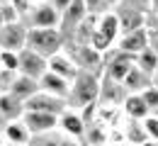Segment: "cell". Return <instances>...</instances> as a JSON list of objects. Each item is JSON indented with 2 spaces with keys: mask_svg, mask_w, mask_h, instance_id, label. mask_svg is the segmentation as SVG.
Masks as SVG:
<instances>
[{
  "mask_svg": "<svg viewBox=\"0 0 158 146\" xmlns=\"http://www.w3.org/2000/svg\"><path fill=\"white\" fill-rule=\"evenodd\" d=\"M100 85L102 78L93 71H78V76L71 81V93H68V105L76 110H85L100 100Z\"/></svg>",
  "mask_w": 158,
  "mask_h": 146,
  "instance_id": "obj_1",
  "label": "cell"
},
{
  "mask_svg": "<svg viewBox=\"0 0 158 146\" xmlns=\"http://www.w3.org/2000/svg\"><path fill=\"white\" fill-rule=\"evenodd\" d=\"M119 37H122V27H119V17L114 10H107L98 17V24H95V32L90 37V46L100 51L102 56L107 51H112L117 46Z\"/></svg>",
  "mask_w": 158,
  "mask_h": 146,
  "instance_id": "obj_2",
  "label": "cell"
},
{
  "mask_svg": "<svg viewBox=\"0 0 158 146\" xmlns=\"http://www.w3.org/2000/svg\"><path fill=\"white\" fill-rule=\"evenodd\" d=\"M63 34L61 29H41V27H27V49L39 54L44 59H51L54 54L63 51Z\"/></svg>",
  "mask_w": 158,
  "mask_h": 146,
  "instance_id": "obj_3",
  "label": "cell"
},
{
  "mask_svg": "<svg viewBox=\"0 0 158 146\" xmlns=\"http://www.w3.org/2000/svg\"><path fill=\"white\" fill-rule=\"evenodd\" d=\"M66 110H68V100L49 95V93H41V90H37L32 98L24 100V112H49V115L61 117Z\"/></svg>",
  "mask_w": 158,
  "mask_h": 146,
  "instance_id": "obj_4",
  "label": "cell"
},
{
  "mask_svg": "<svg viewBox=\"0 0 158 146\" xmlns=\"http://www.w3.org/2000/svg\"><path fill=\"white\" fill-rule=\"evenodd\" d=\"M29 27H41V29H59L61 24V12L51 5V0L32 5V10L27 12Z\"/></svg>",
  "mask_w": 158,
  "mask_h": 146,
  "instance_id": "obj_5",
  "label": "cell"
},
{
  "mask_svg": "<svg viewBox=\"0 0 158 146\" xmlns=\"http://www.w3.org/2000/svg\"><path fill=\"white\" fill-rule=\"evenodd\" d=\"M27 46V27L24 22H12L0 27V51H17Z\"/></svg>",
  "mask_w": 158,
  "mask_h": 146,
  "instance_id": "obj_6",
  "label": "cell"
},
{
  "mask_svg": "<svg viewBox=\"0 0 158 146\" xmlns=\"http://www.w3.org/2000/svg\"><path fill=\"white\" fill-rule=\"evenodd\" d=\"M90 12H88V7H85V2L83 0H73L63 12H61V34H63V39H68V37H73V32H76V27H78L80 22L85 20Z\"/></svg>",
  "mask_w": 158,
  "mask_h": 146,
  "instance_id": "obj_7",
  "label": "cell"
},
{
  "mask_svg": "<svg viewBox=\"0 0 158 146\" xmlns=\"http://www.w3.org/2000/svg\"><path fill=\"white\" fill-rule=\"evenodd\" d=\"M46 71H49V66H46V59H44V56L34 54V51L27 49V46L20 51V76H27V78L39 81Z\"/></svg>",
  "mask_w": 158,
  "mask_h": 146,
  "instance_id": "obj_8",
  "label": "cell"
},
{
  "mask_svg": "<svg viewBox=\"0 0 158 146\" xmlns=\"http://www.w3.org/2000/svg\"><path fill=\"white\" fill-rule=\"evenodd\" d=\"M22 122H24V127L29 129V134L41 136V134L56 129L59 117H56V115H49V112H24V115H22Z\"/></svg>",
  "mask_w": 158,
  "mask_h": 146,
  "instance_id": "obj_9",
  "label": "cell"
},
{
  "mask_svg": "<svg viewBox=\"0 0 158 146\" xmlns=\"http://www.w3.org/2000/svg\"><path fill=\"white\" fill-rule=\"evenodd\" d=\"M102 54L95 51L90 44H76V51H73V61L78 63L80 71H93V73H98L100 68L105 66L102 63Z\"/></svg>",
  "mask_w": 158,
  "mask_h": 146,
  "instance_id": "obj_10",
  "label": "cell"
},
{
  "mask_svg": "<svg viewBox=\"0 0 158 146\" xmlns=\"http://www.w3.org/2000/svg\"><path fill=\"white\" fill-rule=\"evenodd\" d=\"M46 66H49V71L51 73H56L61 78H66V81H73L76 76H78V63L73 61V56L71 54H66V51H59V54H54L51 59H46Z\"/></svg>",
  "mask_w": 158,
  "mask_h": 146,
  "instance_id": "obj_11",
  "label": "cell"
},
{
  "mask_svg": "<svg viewBox=\"0 0 158 146\" xmlns=\"http://www.w3.org/2000/svg\"><path fill=\"white\" fill-rule=\"evenodd\" d=\"M37 83H39V90H41V93H49V95H56V98L68 100V93H71V81H66V78H61V76H56V73L46 71V73L41 76Z\"/></svg>",
  "mask_w": 158,
  "mask_h": 146,
  "instance_id": "obj_12",
  "label": "cell"
},
{
  "mask_svg": "<svg viewBox=\"0 0 158 146\" xmlns=\"http://www.w3.org/2000/svg\"><path fill=\"white\" fill-rule=\"evenodd\" d=\"M148 46V29H134V32H124L117 42V49L127 51V54H134L136 56L139 51H143Z\"/></svg>",
  "mask_w": 158,
  "mask_h": 146,
  "instance_id": "obj_13",
  "label": "cell"
},
{
  "mask_svg": "<svg viewBox=\"0 0 158 146\" xmlns=\"http://www.w3.org/2000/svg\"><path fill=\"white\" fill-rule=\"evenodd\" d=\"M122 110H124V115H127L129 119H139V122L146 119L148 112H151V107L141 98V93H129V95L122 100Z\"/></svg>",
  "mask_w": 158,
  "mask_h": 146,
  "instance_id": "obj_14",
  "label": "cell"
},
{
  "mask_svg": "<svg viewBox=\"0 0 158 146\" xmlns=\"http://www.w3.org/2000/svg\"><path fill=\"white\" fill-rule=\"evenodd\" d=\"M117 17H119L122 34H124V32H134V29H143V27H146V12H141V10H131V7H122V5H119Z\"/></svg>",
  "mask_w": 158,
  "mask_h": 146,
  "instance_id": "obj_15",
  "label": "cell"
},
{
  "mask_svg": "<svg viewBox=\"0 0 158 146\" xmlns=\"http://www.w3.org/2000/svg\"><path fill=\"white\" fill-rule=\"evenodd\" d=\"M59 127L68 134V136H85V119L76 110H66L59 117Z\"/></svg>",
  "mask_w": 158,
  "mask_h": 146,
  "instance_id": "obj_16",
  "label": "cell"
},
{
  "mask_svg": "<svg viewBox=\"0 0 158 146\" xmlns=\"http://www.w3.org/2000/svg\"><path fill=\"white\" fill-rule=\"evenodd\" d=\"M0 115H2L7 122L22 119V115H24V102L17 100L15 95H10V93H0Z\"/></svg>",
  "mask_w": 158,
  "mask_h": 146,
  "instance_id": "obj_17",
  "label": "cell"
},
{
  "mask_svg": "<svg viewBox=\"0 0 158 146\" xmlns=\"http://www.w3.org/2000/svg\"><path fill=\"white\" fill-rule=\"evenodd\" d=\"M122 85H124L127 93H143L146 88H151L153 83H151V76H146L143 71H139L136 66H131V71L124 76Z\"/></svg>",
  "mask_w": 158,
  "mask_h": 146,
  "instance_id": "obj_18",
  "label": "cell"
},
{
  "mask_svg": "<svg viewBox=\"0 0 158 146\" xmlns=\"http://www.w3.org/2000/svg\"><path fill=\"white\" fill-rule=\"evenodd\" d=\"M5 139L10 141L12 146H22V144H29V129L24 127V122L22 119H15V122H7L5 124Z\"/></svg>",
  "mask_w": 158,
  "mask_h": 146,
  "instance_id": "obj_19",
  "label": "cell"
},
{
  "mask_svg": "<svg viewBox=\"0 0 158 146\" xmlns=\"http://www.w3.org/2000/svg\"><path fill=\"white\" fill-rule=\"evenodd\" d=\"M134 66H136L139 71H143L146 76H156V71H158V54L151 49V46H146L143 51H139L136 54V61H134Z\"/></svg>",
  "mask_w": 158,
  "mask_h": 146,
  "instance_id": "obj_20",
  "label": "cell"
},
{
  "mask_svg": "<svg viewBox=\"0 0 158 146\" xmlns=\"http://www.w3.org/2000/svg\"><path fill=\"white\" fill-rule=\"evenodd\" d=\"M39 90V83L34 81V78H27V76H17V81H15V85L10 88V95H15L17 100H27V98H32L34 93Z\"/></svg>",
  "mask_w": 158,
  "mask_h": 146,
  "instance_id": "obj_21",
  "label": "cell"
},
{
  "mask_svg": "<svg viewBox=\"0 0 158 146\" xmlns=\"http://www.w3.org/2000/svg\"><path fill=\"white\" fill-rule=\"evenodd\" d=\"M127 141L134 144V146H141L143 141H148V134L143 129V122H139V119L129 122V127H127Z\"/></svg>",
  "mask_w": 158,
  "mask_h": 146,
  "instance_id": "obj_22",
  "label": "cell"
},
{
  "mask_svg": "<svg viewBox=\"0 0 158 146\" xmlns=\"http://www.w3.org/2000/svg\"><path fill=\"white\" fill-rule=\"evenodd\" d=\"M0 63L5 71H17L20 73V54L17 51H0Z\"/></svg>",
  "mask_w": 158,
  "mask_h": 146,
  "instance_id": "obj_23",
  "label": "cell"
},
{
  "mask_svg": "<svg viewBox=\"0 0 158 146\" xmlns=\"http://www.w3.org/2000/svg\"><path fill=\"white\" fill-rule=\"evenodd\" d=\"M17 71H0V93H10V88L15 85V81H17Z\"/></svg>",
  "mask_w": 158,
  "mask_h": 146,
  "instance_id": "obj_24",
  "label": "cell"
},
{
  "mask_svg": "<svg viewBox=\"0 0 158 146\" xmlns=\"http://www.w3.org/2000/svg\"><path fill=\"white\" fill-rule=\"evenodd\" d=\"M0 10H2V22L5 24H12V22H20V12H17V7L12 5V2H2L0 5Z\"/></svg>",
  "mask_w": 158,
  "mask_h": 146,
  "instance_id": "obj_25",
  "label": "cell"
},
{
  "mask_svg": "<svg viewBox=\"0 0 158 146\" xmlns=\"http://www.w3.org/2000/svg\"><path fill=\"white\" fill-rule=\"evenodd\" d=\"M143 122V129H146V134H148V139L151 141H156L158 144V117H153V115H148L146 119H141Z\"/></svg>",
  "mask_w": 158,
  "mask_h": 146,
  "instance_id": "obj_26",
  "label": "cell"
},
{
  "mask_svg": "<svg viewBox=\"0 0 158 146\" xmlns=\"http://www.w3.org/2000/svg\"><path fill=\"white\" fill-rule=\"evenodd\" d=\"M119 5H122V7H131V10H141V12H146V15H148V10H151V0H122Z\"/></svg>",
  "mask_w": 158,
  "mask_h": 146,
  "instance_id": "obj_27",
  "label": "cell"
},
{
  "mask_svg": "<svg viewBox=\"0 0 158 146\" xmlns=\"http://www.w3.org/2000/svg\"><path fill=\"white\" fill-rule=\"evenodd\" d=\"M83 2H85V7H88L90 15H102V12H107L105 0H83Z\"/></svg>",
  "mask_w": 158,
  "mask_h": 146,
  "instance_id": "obj_28",
  "label": "cell"
},
{
  "mask_svg": "<svg viewBox=\"0 0 158 146\" xmlns=\"http://www.w3.org/2000/svg\"><path fill=\"white\" fill-rule=\"evenodd\" d=\"M141 98L146 100V105H148L151 110L158 107V88H153V85H151V88H146V90L141 93Z\"/></svg>",
  "mask_w": 158,
  "mask_h": 146,
  "instance_id": "obj_29",
  "label": "cell"
},
{
  "mask_svg": "<svg viewBox=\"0 0 158 146\" xmlns=\"http://www.w3.org/2000/svg\"><path fill=\"white\" fill-rule=\"evenodd\" d=\"M88 139H90V144H95V146H100L102 141H105V131H102V127L100 124H95L90 131H88Z\"/></svg>",
  "mask_w": 158,
  "mask_h": 146,
  "instance_id": "obj_30",
  "label": "cell"
},
{
  "mask_svg": "<svg viewBox=\"0 0 158 146\" xmlns=\"http://www.w3.org/2000/svg\"><path fill=\"white\" fill-rule=\"evenodd\" d=\"M10 2L17 7V12H20L22 17H24V15L32 10V5H34V0H10Z\"/></svg>",
  "mask_w": 158,
  "mask_h": 146,
  "instance_id": "obj_31",
  "label": "cell"
},
{
  "mask_svg": "<svg viewBox=\"0 0 158 146\" xmlns=\"http://www.w3.org/2000/svg\"><path fill=\"white\" fill-rule=\"evenodd\" d=\"M148 46L158 54V29H148Z\"/></svg>",
  "mask_w": 158,
  "mask_h": 146,
  "instance_id": "obj_32",
  "label": "cell"
},
{
  "mask_svg": "<svg viewBox=\"0 0 158 146\" xmlns=\"http://www.w3.org/2000/svg\"><path fill=\"white\" fill-rule=\"evenodd\" d=\"M71 2H73V0H51V5H54V7L59 10V12H63V10H66V7L71 5Z\"/></svg>",
  "mask_w": 158,
  "mask_h": 146,
  "instance_id": "obj_33",
  "label": "cell"
},
{
  "mask_svg": "<svg viewBox=\"0 0 158 146\" xmlns=\"http://www.w3.org/2000/svg\"><path fill=\"white\" fill-rule=\"evenodd\" d=\"M119 2H122V0H105V5H107V10H110L112 5H119Z\"/></svg>",
  "mask_w": 158,
  "mask_h": 146,
  "instance_id": "obj_34",
  "label": "cell"
},
{
  "mask_svg": "<svg viewBox=\"0 0 158 146\" xmlns=\"http://www.w3.org/2000/svg\"><path fill=\"white\" fill-rule=\"evenodd\" d=\"M5 124H7V119H5L2 115H0V129H5Z\"/></svg>",
  "mask_w": 158,
  "mask_h": 146,
  "instance_id": "obj_35",
  "label": "cell"
},
{
  "mask_svg": "<svg viewBox=\"0 0 158 146\" xmlns=\"http://www.w3.org/2000/svg\"><path fill=\"white\" fill-rule=\"evenodd\" d=\"M2 24H5V22H2V10H0V27H2Z\"/></svg>",
  "mask_w": 158,
  "mask_h": 146,
  "instance_id": "obj_36",
  "label": "cell"
},
{
  "mask_svg": "<svg viewBox=\"0 0 158 146\" xmlns=\"http://www.w3.org/2000/svg\"><path fill=\"white\" fill-rule=\"evenodd\" d=\"M34 2H46V0H34Z\"/></svg>",
  "mask_w": 158,
  "mask_h": 146,
  "instance_id": "obj_37",
  "label": "cell"
},
{
  "mask_svg": "<svg viewBox=\"0 0 158 146\" xmlns=\"http://www.w3.org/2000/svg\"><path fill=\"white\" fill-rule=\"evenodd\" d=\"M0 146H2V136H0Z\"/></svg>",
  "mask_w": 158,
  "mask_h": 146,
  "instance_id": "obj_38",
  "label": "cell"
},
{
  "mask_svg": "<svg viewBox=\"0 0 158 146\" xmlns=\"http://www.w3.org/2000/svg\"><path fill=\"white\" fill-rule=\"evenodd\" d=\"M124 146H134V144H124Z\"/></svg>",
  "mask_w": 158,
  "mask_h": 146,
  "instance_id": "obj_39",
  "label": "cell"
},
{
  "mask_svg": "<svg viewBox=\"0 0 158 146\" xmlns=\"http://www.w3.org/2000/svg\"><path fill=\"white\" fill-rule=\"evenodd\" d=\"M0 71H2V63H0Z\"/></svg>",
  "mask_w": 158,
  "mask_h": 146,
  "instance_id": "obj_40",
  "label": "cell"
},
{
  "mask_svg": "<svg viewBox=\"0 0 158 146\" xmlns=\"http://www.w3.org/2000/svg\"><path fill=\"white\" fill-rule=\"evenodd\" d=\"M156 76H158V71H156Z\"/></svg>",
  "mask_w": 158,
  "mask_h": 146,
  "instance_id": "obj_41",
  "label": "cell"
},
{
  "mask_svg": "<svg viewBox=\"0 0 158 146\" xmlns=\"http://www.w3.org/2000/svg\"><path fill=\"white\" fill-rule=\"evenodd\" d=\"M22 146H27V144H22Z\"/></svg>",
  "mask_w": 158,
  "mask_h": 146,
  "instance_id": "obj_42",
  "label": "cell"
}]
</instances>
